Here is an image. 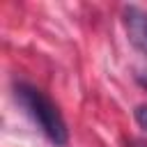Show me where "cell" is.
<instances>
[{"mask_svg":"<svg viewBox=\"0 0 147 147\" xmlns=\"http://www.w3.org/2000/svg\"><path fill=\"white\" fill-rule=\"evenodd\" d=\"M14 96L21 103V108L28 113V117L39 126V131L55 147H67V142H69L67 122H64L57 103L46 92H41L39 87H34L25 80H16L14 83Z\"/></svg>","mask_w":147,"mask_h":147,"instance_id":"obj_1","label":"cell"},{"mask_svg":"<svg viewBox=\"0 0 147 147\" xmlns=\"http://www.w3.org/2000/svg\"><path fill=\"white\" fill-rule=\"evenodd\" d=\"M122 21L131 46L142 55H147V9L138 5H126L122 9Z\"/></svg>","mask_w":147,"mask_h":147,"instance_id":"obj_2","label":"cell"},{"mask_svg":"<svg viewBox=\"0 0 147 147\" xmlns=\"http://www.w3.org/2000/svg\"><path fill=\"white\" fill-rule=\"evenodd\" d=\"M133 117H136V122L147 131V103H140V106H136V110H133Z\"/></svg>","mask_w":147,"mask_h":147,"instance_id":"obj_3","label":"cell"},{"mask_svg":"<svg viewBox=\"0 0 147 147\" xmlns=\"http://www.w3.org/2000/svg\"><path fill=\"white\" fill-rule=\"evenodd\" d=\"M126 145H129V147H147V142H145V140H129Z\"/></svg>","mask_w":147,"mask_h":147,"instance_id":"obj_4","label":"cell"},{"mask_svg":"<svg viewBox=\"0 0 147 147\" xmlns=\"http://www.w3.org/2000/svg\"><path fill=\"white\" fill-rule=\"evenodd\" d=\"M138 80H140V85H142V87H147V74H142V76H138Z\"/></svg>","mask_w":147,"mask_h":147,"instance_id":"obj_5","label":"cell"}]
</instances>
